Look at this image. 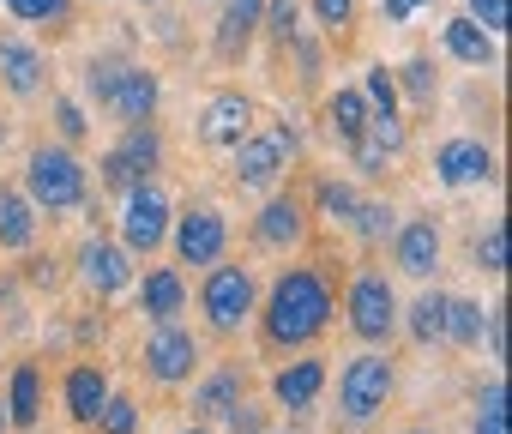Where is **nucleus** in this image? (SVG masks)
Here are the masks:
<instances>
[{
  "instance_id": "3c124183",
  "label": "nucleus",
  "mask_w": 512,
  "mask_h": 434,
  "mask_svg": "<svg viewBox=\"0 0 512 434\" xmlns=\"http://www.w3.org/2000/svg\"><path fill=\"white\" fill-rule=\"evenodd\" d=\"M97 7H109V0H97Z\"/></svg>"
},
{
  "instance_id": "7c9ffc66",
  "label": "nucleus",
  "mask_w": 512,
  "mask_h": 434,
  "mask_svg": "<svg viewBox=\"0 0 512 434\" xmlns=\"http://www.w3.org/2000/svg\"><path fill=\"white\" fill-rule=\"evenodd\" d=\"M392 79H398V91H410V103H416V109H434V91H440V79H434V61H428V55L404 61Z\"/></svg>"
},
{
  "instance_id": "aec40b11",
  "label": "nucleus",
  "mask_w": 512,
  "mask_h": 434,
  "mask_svg": "<svg viewBox=\"0 0 512 434\" xmlns=\"http://www.w3.org/2000/svg\"><path fill=\"white\" fill-rule=\"evenodd\" d=\"M61 398H67V416H73L79 428H97V410L109 404V368H103V362H73Z\"/></svg>"
},
{
  "instance_id": "4c0bfd02",
  "label": "nucleus",
  "mask_w": 512,
  "mask_h": 434,
  "mask_svg": "<svg viewBox=\"0 0 512 434\" xmlns=\"http://www.w3.org/2000/svg\"><path fill=\"white\" fill-rule=\"evenodd\" d=\"M476 272H488V278L506 272V224H488V230L476 236Z\"/></svg>"
},
{
  "instance_id": "58836bf2",
  "label": "nucleus",
  "mask_w": 512,
  "mask_h": 434,
  "mask_svg": "<svg viewBox=\"0 0 512 434\" xmlns=\"http://www.w3.org/2000/svg\"><path fill=\"white\" fill-rule=\"evenodd\" d=\"M115 73H121V55H97V61L85 67V91H91L97 103H109V85H115Z\"/></svg>"
},
{
  "instance_id": "423d86ee",
  "label": "nucleus",
  "mask_w": 512,
  "mask_h": 434,
  "mask_svg": "<svg viewBox=\"0 0 512 434\" xmlns=\"http://www.w3.org/2000/svg\"><path fill=\"white\" fill-rule=\"evenodd\" d=\"M296 151H302V139H296L290 121H278L272 133H247V139L235 145V181L253 187V193H272V187L284 181V169H290Z\"/></svg>"
},
{
  "instance_id": "6e6552de",
  "label": "nucleus",
  "mask_w": 512,
  "mask_h": 434,
  "mask_svg": "<svg viewBox=\"0 0 512 434\" xmlns=\"http://www.w3.org/2000/svg\"><path fill=\"white\" fill-rule=\"evenodd\" d=\"M169 248L181 266H217L223 248H229V217L217 205H187L181 217H169Z\"/></svg>"
},
{
  "instance_id": "49530a36",
  "label": "nucleus",
  "mask_w": 512,
  "mask_h": 434,
  "mask_svg": "<svg viewBox=\"0 0 512 434\" xmlns=\"http://www.w3.org/2000/svg\"><path fill=\"white\" fill-rule=\"evenodd\" d=\"M181 434H211V428H205V422H193V428H181Z\"/></svg>"
},
{
  "instance_id": "2eb2a0df",
  "label": "nucleus",
  "mask_w": 512,
  "mask_h": 434,
  "mask_svg": "<svg viewBox=\"0 0 512 434\" xmlns=\"http://www.w3.org/2000/svg\"><path fill=\"white\" fill-rule=\"evenodd\" d=\"M247 133H253V103H247L241 91H217V97L205 103V115H199V139H205L211 151H235Z\"/></svg>"
},
{
  "instance_id": "a211bd4d",
  "label": "nucleus",
  "mask_w": 512,
  "mask_h": 434,
  "mask_svg": "<svg viewBox=\"0 0 512 434\" xmlns=\"http://www.w3.org/2000/svg\"><path fill=\"white\" fill-rule=\"evenodd\" d=\"M434 175L446 187H476V181H494V151L482 139H446L434 151Z\"/></svg>"
},
{
  "instance_id": "0eeeda50",
  "label": "nucleus",
  "mask_w": 512,
  "mask_h": 434,
  "mask_svg": "<svg viewBox=\"0 0 512 434\" xmlns=\"http://www.w3.org/2000/svg\"><path fill=\"white\" fill-rule=\"evenodd\" d=\"M121 199H127V205H121V248L151 260V254L169 242V217H175V205H169V193H163L157 181H139V187H127Z\"/></svg>"
},
{
  "instance_id": "b1692460",
  "label": "nucleus",
  "mask_w": 512,
  "mask_h": 434,
  "mask_svg": "<svg viewBox=\"0 0 512 434\" xmlns=\"http://www.w3.org/2000/svg\"><path fill=\"white\" fill-rule=\"evenodd\" d=\"M37 416H43V368L19 362L13 380H7V422L13 428H37Z\"/></svg>"
},
{
  "instance_id": "a18cd8bd",
  "label": "nucleus",
  "mask_w": 512,
  "mask_h": 434,
  "mask_svg": "<svg viewBox=\"0 0 512 434\" xmlns=\"http://www.w3.org/2000/svg\"><path fill=\"white\" fill-rule=\"evenodd\" d=\"M7 428H13V422H7V398H0V434H7Z\"/></svg>"
},
{
  "instance_id": "a19ab883",
  "label": "nucleus",
  "mask_w": 512,
  "mask_h": 434,
  "mask_svg": "<svg viewBox=\"0 0 512 434\" xmlns=\"http://www.w3.org/2000/svg\"><path fill=\"white\" fill-rule=\"evenodd\" d=\"M223 422H229V434H272L266 410H260V404H247V398H241V404H235V410H229Z\"/></svg>"
},
{
  "instance_id": "39448f33",
  "label": "nucleus",
  "mask_w": 512,
  "mask_h": 434,
  "mask_svg": "<svg viewBox=\"0 0 512 434\" xmlns=\"http://www.w3.org/2000/svg\"><path fill=\"white\" fill-rule=\"evenodd\" d=\"M398 290H392V278L380 272V266H362L356 278H350V290H344V326L362 338V344H386L392 332H398Z\"/></svg>"
},
{
  "instance_id": "4468645a",
  "label": "nucleus",
  "mask_w": 512,
  "mask_h": 434,
  "mask_svg": "<svg viewBox=\"0 0 512 434\" xmlns=\"http://www.w3.org/2000/svg\"><path fill=\"white\" fill-rule=\"evenodd\" d=\"M260 13H266V0H223L217 7V31H211V55L223 67H235L247 55V43L260 37Z\"/></svg>"
},
{
  "instance_id": "ea45409f",
  "label": "nucleus",
  "mask_w": 512,
  "mask_h": 434,
  "mask_svg": "<svg viewBox=\"0 0 512 434\" xmlns=\"http://www.w3.org/2000/svg\"><path fill=\"white\" fill-rule=\"evenodd\" d=\"M55 127H61V139H67V145H79V139L91 133V121H85V109H79L73 97H55Z\"/></svg>"
},
{
  "instance_id": "9b49d317",
  "label": "nucleus",
  "mask_w": 512,
  "mask_h": 434,
  "mask_svg": "<svg viewBox=\"0 0 512 434\" xmlns=\"http://www.w3.org/2000/svg\"><path fill=\"white\" fill-rule=\"evenodd\" d=\"M157 103H163V85H157V73L151 67H139V61H121V73H115V85H109V115L121 121V127H139V121H157Z\"/></svg>"
},
{
  "instance_id": "c03bdc74",
  "label": "nucleus",
  "mask_w": 512,
  "mask_h": 434,
  "mask_svg": "<svg viewBox=\"0 0 512 434\" xmlns=\"http://www.w3.org/2000/svg\"><path fill=\"white\" fill-rule=\"evenodd\" d=\"M422 7H428V0H380V13H386L392 25H404V19H410V13H422Z\"/></svg>"
},
{
  "instance_id": "c756f323",
  "label": "nucleus",
  "mask_w": 512,
  "mask_h": 434,
  "mask_svg": "<svg viewBox=\"0 0 512 434\" xmlns=\"http://www.w3.org/2000/svg\"><path fill=\"white\" fill-rule=\"evenodd\" d=\"M260 31H266L278 49H290V43L302 37V0H266V13H260Z\"/></svg>"
},
{
  "instance_id": "f257e3e1",
  "label": "nucleus",
  "mask_w": 512,
  "mask_h": 434,
  "mask_svg": "<svg viewBox=\"0 0 512 434\" xmlns=\"http://www.w3.org/2000/svg\"><path fill=\"white\" fill-rule=\"evenodd\" d=\"M253 314H260V344L266 350H308L314 338H326V326L338 314L332 272L326 266H290Z\"/></svg>"
},
{
  "instance_id": "f704fd0d",
  "label": "nucleus",
  "mask_w": 512,
  "mask_h": 434,
  "mask_svg": "<svg viewBox=\"0 0 512 434\" xmlns=\"http://www.w3.org/2000/svg\"><path fill=\"white\" fill-rule=\"evenodd\" d=\"M362 97H368V115H398V79H392V67H368Z\"/></svg>"
},
{
  "instance_id": "e433bc0d",
  "label": "nucleus",
  "mask_w": 512,
  "mask_h": 434,
  "mask_svg": "<svg viewBox=\"0 0 512 434\" xmlns=\"http://www.w3.org/2000/svg\"><path fill=\"white\" fill-rule=\"evenodd\" d=\"M314 25L338 43V37H350V25H356V0H314Z\"/></svg>"
},
{
  "instance_id": "f3484780",
  "label": "nucleus",
  "mask_w": 512,
  "mask_h": 434,
  "mask_svg": "<svg viewBox=\"0 0 512 434\" xmlns=\"http://www.w3.org/2000/svg\"><path fill=\"white\" fill-rule=\"evenodd\" d=\"M43 73H49V61H43L37 43H25L19 31H0V85H7L13 97H37Z\"/></svg>"
},
{
  "instance_id": "ddd939ff",
  "label": "nucleus",
  "mask_w": 512,
  "mask_h": 434,
  "mask_svg": "<svg viewBox=\"0 0 512 434\" xmlns=\"http://www.w3.org/2000/svg\"><path fill=\"white\" fill-rule=\"evenodd\" d=\"M253 242L272 248V254L302 248V242H308V211H302V199H296V193H272L266 211L253 217Z\"/></svg>"
},
{
  "instance_id": "7ed1b4c3",
  "label": "nucleus",
  "mask_w": 512,
  "mask_h": 434,
  "mask_svg": "<svg viewBox=\"0 0 512 434\" xmlns=\"http://www.w3.org/2000/svg\"><path fill=\"white\" fill-rule=\"evenodd\" d=\"M85 193H91V175L73 157V145H37L31 151V163H25V199L37 211H73V205H85Z\"/></svg>"
},
{
  "instance_id": "c9c22d12",
  "label": "nucleus",
  "mask_w": 512,
  "mask_h": 434,
  "mask_svg": "<svg viewBox=\"0 0 512 434\" xmlns=\"http://www.w3.org/2000/svg\"><path fill=\"white\" fill-rule=\"evenodd\" d=\"M314 205H320V217H332V224H350L356 187H350V181H320V187H314Z\"/></svg>"
},
{
  "instance_id": "393cba45",
  "label": "nucleus",
  "mask_w": 512,
  "mask_h": 434,
  "mask_svg": "<svg viewBox=\"0 0 512 434\" xmlns=\"http://www.w3.org/2000/svg\"><path fill=\"white\" fill-rule=\"evenodd\" d=\"M440 37H446V55H452V61H464V67H494V61H500L494 37H488L482 25H470L464 13H458V19H446V31H440Z\"/></svg>"
},
{
  "instance_id": "cd10ccee",
  "label": "nucleus",
  "mask_w": 512,
  "mask_h": 434,
  "mask_svg": "<svg viewBox=\"0 0 512 434\" xmlns=\"http://www.w3.org/2000/svg\"><path fill=\"white\" fill-rule=\"evenodd\" d=\"M482 302H464V296H446V332H440V344H458V350H470V344H482Z\"/></svg>"
},
{
  "instance_id": "79ce46f5",
  "label": "nucleus",
  "mask_w": 512,
  "mask_h": 434,
  "mask_svg": "<svg viewBox=\"0 0 512 434\" xmlns=\"http://www.w3.org/2000/svg\"><path fill=\"white\" fill-rule=\"evenodd\" d=\"M470 25H482L488 37H500L506 31V0H470V13H464Z\"/></svg>"
},
{
  "instance_id": "1a4fd4ad",
  "label": "nucleus",
  "mask_w": 512,
  "mask_h": 434,
  "mask_svg": "<svg viewBox=\"0 0 512 434\" xmlns=\"http://www.w3.org/2000/svg\"><path fill=\"white\" fill-rule=\"evenodd\" d=\"M157 169H163V133H157V121H139V127H127L121 145L103 157V187H109V193H127V187L151 181Z\"/></svg>"
},
{
  "instance_id": "de8ad7c7",
  "label": "nucleus",
  "mask_w": 512,
  "mask_h": 434,
  "mask_svg": "<svg viewBox=\"0 0 512 434\" xmlns=\"http://www.w3.org/2000/svg\"><path fill=\"white\" fill-rule=\"evenodd\" d=\"M404 434H434V428H404Z\"/></svg>"
},
{
  "instance_id": "37998d69",
  "label": "nucleus",
  "mask_w": 512,
  "mask_h": 434,
  "mask_svg": "<svg viewBox=\"0 0 512 434\" xmlns=\"http://www.w3.org/2000/svg\"><path fill=\"white\" fill-rule=\"evenodd\" d=\"M350 157H356V169H362V175H386V163H392L374 139H350Z\"/></svg>"
},
{
  "instance_id": "8fccbe9b",
  "label": "nucleus",
  "mask_w": 512,
  "mask_h": 434,
  "mask_svg": "<svg viewBox=\"0 0 512 434\" xmlns=\"http://www.w3.org/2000/svg\"><path fill=\"white\" fill-rule=\"evenodd\" d=\"M139 7H157V0H139Z\"/></svg>"
},
{
  "instance_id": "20e7f679",
  "label": "nucleus",
  "mask_w": 512,
  "mask_h": 434,
  "mask_svg": "<svg viewBox=\"0 0 512 434\" xmlns=\"http://www.w3.org/2000/svg\"><path fill=\"white\" fill-rule=\"evenodd\" d=\"M392 392H398V362L380 356V350L350 356L344 374H338V410H344V422H356V428L374 422V416L392 404Z\"/></svg>"
},
{
  "instance_id": "bb28decb",
  "label": "nucleus",
  "mask_w": 512,
  "mask_h": 434,
  "mask_svg": "<svg viewBox=\"0 0 512 434\" xmlns=\"http://www.w3.org/2000/svg\"><path fill=\"white\" fill-rule=\"evenodd\" d=\"M398 326L410 332V344H440V332H446V296L440 290H422L410 302V320H398Z\"/></svg>"
},
{
  "instance_id": "dca6fc26",
  "label": "nucleus",
  "mask_w": 512,
  "mask_h": 434,
  "mask_svg": "<svg viewBox=\"0 0 512 434\" xmlns=\"http://www.w3.org/2000/svg\"><path fill=\"white\" fill-rule=\"evenodd\" d=\"M79 278H85V290H91V296H115V290H127V284H133V254H127L121 242L91 236V242L79 248Z\"/></svg>"
},
{
  "instance_id": "72a5a7b5",
  "label": "nucleus",
  "mask_w": 512,
  "mask_h": 434,
  "mask_svg": "<svg viewBox=\"0 0 512 434\" xmlns=\"http://www.w3.org/2000/svg\"><path fill=\"white\" fill-rule=\"evenodd\" d=\"M97 434H139V398L109 392V404L97 410Z\"/></svg>"
},
{
  "instance_id": "473e14b6",
  "label": "nucleus",
  "mask_w": 512,
  "mask_h": 434,
  "mask_svg": "<svg viewBox=\"0 0 512 434\" xmlns=\"http://www.w3.org/2000/svg\"><path fill=\"white\" fill-rule=\"evenodd\" d=\"M0 7L25 25H67L73 19V0H0Z\"/></svg>"
},
{
  "instance_id": "c85d7f7f",
  "label": "nucleus",
  "mask_w": 512,
  "mask_h": 434,
  "mask_svg": "<svg viewBox=\"0 0 512 434\" xmlns=\"http://www.w3.org/2000/svg\"><path fill=\"white\" fill-rule=\"evenodd\" d=\"M326 121H332V133L350 145V139H362V127H368V97L362 91H332L326 97Z\"/></svg>"
},
{
  "instance_id": "f03ea898",
  "label": "nucleus",
  "mask_w": 512,
  "mask_h": 434,
  "mask_svg": "<svg viewBox=\"0 0 512 434\" xmlns=\"http://www.w3.org/2000/svg\"><path fill=\"white\" fill-rule=\"evenodd\" d=\"M253 308H260V278H253L247 266H229V260L205 266V278H199V314H205V326L217 338H235L253 320Z\"/></svg>"
},
{
  "instance_id": "9d476101",
  "label": "nucleus",
  "mask_w": 512,
  "mask_h": 434,
  "mask_svg": "<svg viewBox=\"0 0 512 434\" xmlns=\"http://www.w3.org/2000/svg\"><path fill=\"white\" fill-rule=\"evenodd\" d=\"M139 368H145L157 386H187V380L199 374V338H193L181 320H169V326H151Z\"/></svg>"
},
{
  "instance_id": "6ab92c4d",
  "label": "nucleus",
  "mask_w": 512,
  "mask_h": 434,
  "mask_svg": "<svg viewBox=\"0 0 512 434\" xmlns=\"http://www.w3.org/2000/svg\"><path fill=\"white\" fill-rule=\"evenodd\" d=\"M139 314H145L151 326H169V320L187 314V278H181V266H151V272H145V284H139Z\"/></svg>"
},
{
  "instance_id": "412c9836",
  "label": "nucleus",
  "mask_w": 512,
  "mask_h": 434,
  "mask_svg": "<svg viewBox=\"0 0 512 434\" xmlns=\"http://www.w3.org/2000/svg\"><path fill=\"white\" fill-rule=\"evenodd\" d=\"M241 398H247V368L241 362H223L217 374H205L193 386V422H223Z\"/></svg>"
},
{
  "instance_id": "4be33fe9",
  "label": "nucleus",
  "mask_w": 512,
  "mask_h": 434,
  "mask_svg": "<svg viewBox=\"0 0 512 434\" xmlns=\"http://www.w3.org/2000/svg\"><path fill=\"white\" fill-rule=\"evenodd\" d=\"M326 392V362L320 356H296L290 368H278L272 374V398L290 410V416H302V410H314V398Z\"/></svg>"
},
{
  "instance_id": "2f4dec72",
  "label": "nucleus",
  "mask_w": 512,
  "mask_h": 434,
  "mask_svg": "<svg viewBox=\"0 0 512 434\" xmlns=\"http://www.w3.org/2000/svg\"><path fill=\"white\" fill-rule=\"evenodd\" d=\"M476 434H506V380L500 374L476 392Z\"/></svg>"
},
{
  "instance_id": "a878e982",
  "label": "nucleus",
  "mask_w": 512,
  "mask_h": 434,
  "mask_svg": "<svg viewBox=\"0 0 512 434\" xmlns=\"http://www.w3.org/2000/svg\"><path fill=\"white\" fill-rule=\"evenodd\" d=\"M350 230H356V242H362V248H380V242H392V230H398V211H392L386 199H356Z\"/></svg>"
},
{
  "instance_id": "5701e85b",
  "label": "nucleus",
  "mask_w": 512,
  "mask_h": 434,
  "mask_svg": "<svg viewBox=\"0 0 512 434\" xmlns=\"http://www.w3.org/2000/svg\"><path fill=\"white\" fill-rule=\"evenodd\" d=\"M37 242V205L13 187H0V254H25Z\"/></svg>"
},
{
  "instance_id": "09e8293b",
  "label": "nucleus",
  "mask_w": 512,
  "mask_h": 434,
  "mask_svg": "<svg viewBox=\"0 0 512 434\" xmlns=\"http://www.w3.org/2000/svg\"><path fill=\"white\" fill-rule=\"evenodd\" d=\"M0 145H7V127H0Z\"/></svg>"
},
{
  "instance_id": "f8f14e48",
  "label": "nucleus",
  "mask_w": 512,
  "mask_h": 434,
  "mask_svg": "<svg viewBox=\"0 0 512 434\" xmlns=\"http://www.w3.org/2000/svg\"><path fill=\"white\" fill-rule=\"evenodd\" d=\"M440 254H446V242H440L434 217H410V224L392 230V266L404 278H434L440 272Z\"/></svg>"
}]
</instances>
